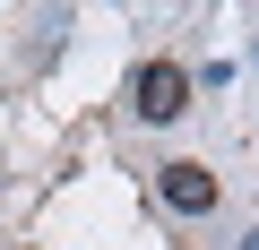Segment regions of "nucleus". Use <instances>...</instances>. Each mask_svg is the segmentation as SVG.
I'll list each match as a JSON object with an SVG mask.
<instances>
[{
	"label": "nucleus",
	"instance_id": "obj_1",
	"mask_svg": "<svg viewBox=\"0 0 259 250\" xmlns=\"http://www.w3.org/2000/svg\"><path fill=\"white\" fill-rule=\"evenodd\" d=\"M130 112H139V121H182V112H190V69H182V61H139Z\"/></svg>",
	"mask_w": 259,
	"mask_h": 250
},
{
	"label": "nucleus",
	"instance_id": "obj_2",
	"mask_svg": "<svg viewBox=\"0 0 259 250\" xmlns=\"http://www.w3.org/2000/svg\"><path fill=\"white\" fill-rule=\"evenodd\" d=\"M156 198L173 216H216V173L190 164V156H173V164H156Z\"/></svg>",
	"mask_w": 259,
	"mask_h": 250
},
{
	"label": "nucleus",
	"instance_id": "obj_3",
	"mask_svg": "<svg viewBox=\"0 0 259 250\" xmlns=\"http://www.w3.org/2000/svg\"><path fill=\"white\" fill-rule=\"evenodd\" d=\"M242 250H259V233H242Z\"/></svg>",
	"mask_w": 259,
	"mask_h": 250
}]
</instances>
